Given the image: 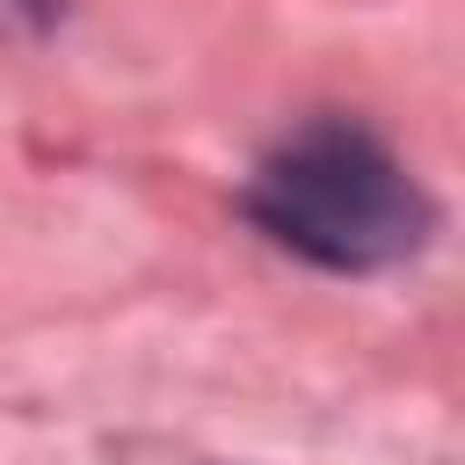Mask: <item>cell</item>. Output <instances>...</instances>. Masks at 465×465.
<instances>
[{
  "label": "cell",
  "mask_w": 465,
  "mask_h": 465,
  "mask_svg": "<svg viewBox=\"0 0 465 465\" xmlns=\"http://www.w3.org/2000/svg\"><path fill=\"white\" fill-rule=\"evenodd\" d=\"M247 211L269 240L320 269H385L421 247L429 196L363 124L291 131L247 182Z\"/></svg>",
  "instance_id": "6da1fadb"
}]
</instances>
